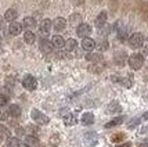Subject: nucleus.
I'll list each match as a JSON object with an SVG mask.
<instances>
[{
  "mask_svg": "<svg viewBox=\"0 0 148 147\" xmlns=\"http://www.w3.org/2000/svg\"><path fill=\"white\" fill-rule=\"evenodd\" d=\"M129 65L132 70H140L143 65H144V57H143V54L140 53H134V54H132L129 57Z\"/></svg>",
  "mask_w": 148,
  "mask_h": 147,
  "instance_id": "f257e3e1",
  "label": "nucleus"
},
{
  "mask_svg": "<svg viewBox=\"0 0 148 147\" xmlns=\"http://www.w3.org/2000/svg\"><path fill=\"white\" fill-rule=\"evenodd\" d=\"M143 45H144V36H143V33L136 32V33H133V35H130L129 46L132 49H140Z\"/></svg>",
  "mask_w": 148,
  "mask_h": 147,
  "instance_id": "f03ea898",
  "label": "nucleus"
},
{
  "mask_svg": "<svg viewBox=\"0 0 148 147\" xmlns=\"http://www.w3.org/2000/svg\"><path fill=\"white\" fill-rule=\"evenodd\" d=\"M31 115H32L33 121L36 122V124H39V125H46V124H49V118H47L43 112H40L39 110H32Z\"/></svg>",
  "mask_w": 148,
  "mask_h": 147,
  "instance_id": "7ed1b4c3",
  "label": "nucleus"
},
{
  "mask_svg": "<svg viewBox=\"0 0 148 147\" xmlns=\"http://www.w3.org/2000/svg\"><path fill=\"white\" fill-rule=\"evenodd\" d=\"M22 85H24V88L26 90H35L36 86H38V82H36V79L32 75H26L24 78V81H22Z\"/></svg>",
  "mask_w": 148,
  "mask_h": 147,
  "instance_id": "20e7f679",
  "label": "nucleus"
},
{
  "mask_svg": "<svg viewBox=\"0 0 148 147\" xmlns=\"http://www.w3.org/2000/svg\"><path fill=\"white\" fill-rule=\"evenodd\" d=\"M91 32V28L89 24H79L77 25V29H76V33L77 36H80V38H87Z\"/></svg>",
  "mask_w": 148,
  "mask_h": 147,
  "instance_id": "39448f33",
  "label": "nucleus"
},
{
  "mask_svg": "<svg viewBox=\"0 0 148 147\" xmlns=\"http://www.w3.org/2000/svg\"><path fill=\"white\" fill-rule=\"evenodd\" d=\"M53 49H54V46H53L51 40H47V39H42L40 40V50L46 53V54H49V53H51Z\"/></svg>",
  "mask_w": 148,
  "mask_h": 147,
  "instance_id": "423d86ee",
  "label": "nucleus"
},
{
  "mask_svg": "<svg viewBox=\"0 0 148 147\" xmlns=\"http://www.w3.org/2000/svg\"><path fill=\"white\" fill-rule=\"evenodd\" d=\"M65 26H66V21H65V18H62V17H58V18H56V19H54V22H53V28H54L57 32L64 31Z\"/></svg>",
  "mask_w": 148,
  "mask_h": 147,
  "instance_id": "0eeeda50",
  "label": "nucleus"
},
{
  "mask_svg": "<svg viewBox=\"0 0 148 147\" xmlns=\"http://www.w3.org/2000/svg\"><path fill=\"white\" fill-rule=\"evenodd\" d=\"M8 32L11 33V35H14V36L19 35V33L22 32V24H19L17 21H13L10 24V26H8Z\"/></svg>",
  "mask_w": 148,
  "mask_h": 147,
  "instance_id": "6e6552de",
  "label": "nucleus"
},
{
  "mask_svg": "<svg viewBox=\"0 0 148 147\" xmlns=\"http://www.w3.org/2000/svg\"><path fill=\"white\" fill-rule=\"evenodd\" d=\"M82 47H83L86 51H93L97 47V45H96V42H94L91 38H83Z\"/></svg>",
  "mask_w": 148,
  "mask_h": 147,
  "instance_id": "1a4fd4ad",
  "label": "nucleus"
},
{
  "mask_svg": "<svg viewBox=\"0 0 148 147\" xmlns=\"http://www.w3.org/2000/svg\"><path fill=\"white\" fill-rule=\"evenodd\" d=\"M51 21L49 18H45L42 22H40V32L43 33V35H49L50 32V29H51Z\"/></svg>",
  "mask_w": 148,
  "mask_h": 147,
  "instance_id": "9d476101",
  "label": "nucleus"
},
{
  "mask_svg": "<svg viewBox=\"0 0 148 147\" xmlns=\"http://www.w3.org/2000/svg\"><path fill=\"white\" fill-rule=\"evenodd\" d=\"M51 43L53 46L56 47V49H62L65 46V40L62 36H60V35H54L51 38Z\"/></svg>",
  "mask_w": 148,
  "mask_h": 147,
  "instance_id": "9b49d317",
  "label": "nucleus"
},
{
  "mask_svg": "<svg viewBox=\"0 0 148 147\" xmlns=\"http://www.w3.org/2000/svg\"><path fill=\"white\" fill-rule=\"evenodd\" d=\"M105 22H107V13H105V11H101L96 18V26L97 28H103V26L105 25Z\"/></svg>",
  "mask_w": 148,
  "mask_h": 147,
  "instance_id": "f8f14e48",
  "label": "nucleus"
},
{
  "mask_svg": "<svg viewBox=\"0 0 148 147\" xmlns=\"http://www.w3.org/2000/svg\"><path fill=\"white\" fill-rule=\"evenodd\" d=\"M80 122L83 124V125H91L93 122H94V115L91 114V112H84L83 115H82V118H80Z\"/></svg>",
  "mask_w": 148,
  "mask_h": 147,
  "instance_id": "ddd939ff",
  "label": "nucleus"
},
{
  "mask_svg": "<svg viewBox=\"0 0 148 147\" xmlns=\"http://www.w3.org/2000/svg\"><path fill=\"white\" fill-rule=\"evenodd\" d=\"M17 15H18L17 10H14V8H8L6 13H4V19H6V21H10V22H13V21H15Z\"/></svg>",
  "mask_w": 148,
  "mask_h": 147,
  "instance_id": "4468645a",
  "label": "nucleus"
},
{
  "mask_svg": "<svg viewBox=\"0 0 148 147\" xmlns=\"http://www.w3.org/2000/svg\"><path fill=\"white\" fill-rule=\"evenodd\" d=\"M86 60L91 61V63H98V61L103 60V56L100 53H91V51H89V54L86 56Z\"/></svg>",
  "mask_w": 148,
  "mask_h": 147,
  "instance_id": "2eb2a0df",
  "label": "nucleus"
},
{
  "mask_svg": "<svg viewBox=\"0 0 148 147\" xmlns=\"http://www.w3.org/2000/svg\"><path fill=\"white\" fill-rule=\"evenodd\" d=\"M7 111H8V115H11V117H19L21 115V108L17 104H11Z\"/></svg>",
  "mask_w": 148,
  "mask_h": 147,
  "instance_id": "dca6fc26",
  "label": "nucleus"
},
{
  "mask_svg": "<svg viewBox=\"0 0 148 147\" xmlns=\"http://www.w3.org/2000/svg\"><path fill=\"white\" fill-rule=\"evenodd\" d=\"M35 25H36V21H35L33 17H25V18H24L22 26H25L26 29H32Z\"/></svg>",
  "mask_w": 148,
  "mask_h": 147,
  "instance_id": "f3484780",
  "label": "nucleus"
},
{
  "mask_svg": "<svg viewBox=\"0 0 148 147\" xmlns=\"http://www.w3.org/2000/svg\"><path fill=\"white\" fill-rule=\"evenodd\" d=\"M24 40H25V43H28V45H32V43H35V40H36V36H35L33 32L26 31V32L24 33Z\"/></svg>",
  "mask_w": 148,
  "mask_h": 147,
  "instance_id": "a211bd4d",
  "label": "nucleus"
},
{
  "mask_svg": "<svg viewBox=\"0 0 148 147\" xmlns=\"http://www.w3.org/2000/svg\"><path fill=\"white\" fill-rule=\"evenodd\" d=\"M123 119H125L123 117H118V118H115V119L107 122V124H105V128L110 129V128H114V126H118V125H121V124L123 122Z\"/></svg>",
  "mask_w": 148,
  "mask_h": 147,
  "instance_id": "6ab92c4d",
  "label": "nucleus"
},
{
  "mask_svg": "<svg viewBox=\"0 0 148 147\" xmlns=\"http://www.w3.org/2000/svg\"><path fill=\"white\" fill-rule=\"evenodd\" d=\"M122 110V107L118 104L116 101H114V103H111L110 106H108V108H107V112L108 114H114V112H119Z\"/></svg>",
  "mask_w": 148,
  "mask_h": 147,
  "instance_id": "aec40b11",
  "label": "nucleus"
},
{
  "mask_svg": "<svg viewBox=\"0 0 148 147\" xmlns=\"http://www.w3.org/2000/svg\"><path fill=\"white\" fill-rule=\"evenodd\" d=\"M76 46H77V43H76V40H75V39H68V40L65 42V47H66V50L68 51L75 50V49H76Z\"/></svg>",
  "mask_w": 148,
  "mask_h": 147,
  "instance_id": "412c9836",
  "label": "nucleus"
},
{
  "mask_svg": "<svg viewBox=\"0 0 148 147\" xmlns=\"http://www.w3.org/2000/svg\"><path fill=\"white\" fill-rule=\"evenodd\" d=\"M18 144H19L18 139H15V137H8L6 141V144L3 147H18Z\"/></svg>",
  "mask_w": 148,
  "mask_h": 147,
  "instance_id": "4be33fe9",
  "label": "nucleus"
},
{
  "mask_svg": "<svg viewBox=\"0 0 148 147\" xmlns=\"http://www.w3.org/2000/svg\"><path fill=\"white\" fill-rule=\"evenodd\" d=\"M0 137H3V139H8L10 137V130L6 126H3V125H0Z\"/></svg>",
  "mask_w": 148,
  "mask_h": 147,
  "instance_id": "5701e85b",
  "label": "nucleus"
},
{
  "mask_svg": "<svg viewBox=\"0 0 148 147\" xmlns=\"http://www.w3.org/2000/svg\"><path fill=\"white\" fill-rule=\"evenodd\" d=\"M64 122H65V125H75V124H76V119H75V117L72 114H69L64 118Z\"/></svg>",
  "mask_w": 148,
  "mask_h": 147,
  "instance_id": "b1692460",
  "label": "nucleus"
},
{
  "mask_svg": "<svg viewBox=\"0 0 148 147\" xmlns=\"http://www.w3.org/2000/svg\"><path fill=\"white\" fill-rule=\"evenodd\" d=\"M25 143L28 146H35V144H38V139H36L35 136H26Z\"/></svg>",
  "mask_w": 148,
  "mask_h": 147,
  "instance_id": "393cba45",
  "label": "nucleus"
},
{
  "mask_svg": "<svg viewBox=\"0 0 148 147\" xmlns=\"http://www.w3.org/2000/svg\"><path fill=\"white\" fill-rule=\"evenodd\" d=\"M8 117V111L4 108V106H0V121H4Z\"/></svg>",
  "mask_w": 148,
  "mask_h": 147,
  "instance_id": "a878e982",
  "label": "nucleus"
},
{
  "mask_svg": "<svg viewBox=\"0 0 148 147\" xmlns=\"http://www.w3.org/2000/svg\"><path fill=\"white\" fill-rule=\"evenodd\" d=\"M69 21H71V24H77V22L82 21V17H80L79 14H73V15H71Z\"/></svg>",
  "mask_w": 148,
  "mask_h": 147,
  "instance_id": "bb28decb",
  "label": "nucleus"
},
{
  "mask_svg": "<svg viewBox=\"0 0 148 147\" xmlns=\"http://www.w3.org/2000/svg\"><path fill=\"white\" fill-rule=\"evenodd\" d=\"M98 49L101 51H105L108 49V43H107V40H103V42H100V45H98Z\"/></svg>",
  "mask_w": 148,
  "mask_h": 147,
  "instance_id": "cd10ccee",
  "label": "nucleus"
},
{
  "mask_svg": "<svg viewBox=\"0 0 148 147\" xmlns=\"http://www.w3.org/2000/svg\"><path fill=\"white\" fill-rule=\"evenodd\" d=\"M8 103V96L6 95H0V106H6Z\"/></svg>",
  "mask_w": 148,
  "mask_h": 147,
  "instance_id": "c85d7f7f",
  "label": "nucleus"
},
{
  "mask_svg": "<svg viewBox=\"0 0 148 147\" xmlns=\"http://www.w3.org/2000/svg\"><path fill=\"white\" fill-rule=\"evenodd\" d=\"M138 122H140V119H134V121L129 122V125H127V128H129V129L134 128V126H137V125H138Z\"/></svg>",
  "mask_w": 148,
  "mask_h": 147,
  "instance_id": "c756f323",
  "label": "nucleus"
},
{
  "mask_svg": "<svg viewBox=\"0 0 148 147\" xmlns=\"http://www.w3.org/2000/svg\"><path fill=\"white\" fill-rule=\"evenodd\" d=\"M58 141H60V137H58L57 135H54V136H51V144H54V146H57Z\"/></svg>",
  "mask_w": 148,
  "mask_h": 147,
  "instance_id": "7c9ffc66",
  "label": "nucleus"
},
{
  "mask_svg": "<svg viewBox=\"0 0 148 147\" xmlns=\"http://www.w3.org/2000/svg\"><path fill=\"white\" fill-rule=\"evenodd\" d=\"M3 26H4V18L0 17V29H3Z\"/></svg>",
  "mask_w": 148,
  "mask_h": 147,
  "instance_id": "2f4dec72",
  "label": "nucleus"
},
{
  "mask_svg": "<svg viewBox=\"0 0 148 147\" xmlns=\"http://www.w3.org/2000/svg\"><path fill=\"white\" fill-rule=\"evenodd\" d=\"M143 118H144V119H148V111H147V112H144V115H143Z\"/></svg>",
  "mask_w": 148,
  "mask_h": 147,
  "instance_id": "473e14b6",
  "label": "nucleus"
},
{
  "mask_svg": "<svg viewBox=\"0 0 148 147\" xmlns=\"http://www.w3.org/2000/svg\"><path fill=\"white\" fill-rule=\"evenodd\" d=\"M18 147H31V146H28L26 143H24V144H18Z\"/></svg>",
  "mask_w": 148,
  "mask_h": 147,
  "instance_id": "72a5a7b5",
  "label": "nucleus"
},
{
  "mask_svg": "<svg viewBox=\"0 0 148 147\" xmlns=\"http://www.w3.org/2000/svg\"><path fill=\"white\" fill-rule=\"evenodd\" d=\"M118 147H130V144L127 143V144H125V146H118Z\"/></svg>",
  "mask_w": 148,
  "mask_h": 147,
  "instance_id": "f704fd0d",
  "label": "nucleus"
},
{
  "mask_svg": "<svg viewBox=\"0 0 148 147\" xmlns=\"http://www.w3.org/2000/svg\"><path fill=\"white\" fill-rule=\"evenodd\" d=\"M0 43H1V39H0Z\"/></svg>",
  "mask_w": 148,
  "mask_h": 147,
  "instance_id": "c9c22d12",
  "label": "nucleus"
}]
</instances>
